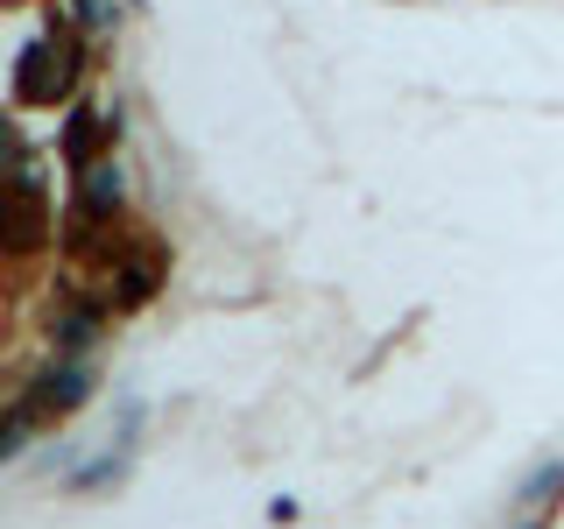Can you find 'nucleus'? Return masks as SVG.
Listing matches in <instances>:
<instances>
[{"instance_id": "nucleus-2", "label": "nucleus", "mask_w": 564, "mask_h": 529, "mask_svg": "<svg viewBox=\"0 0 564 529\" xmlns=\"http://www.w3.org/2000/svg\"><path fill=\"white\" fill-rule=\"evenodd\" d=\"M106 205H120V170H93V176H85V198H78V212H93V219H99Z\"/></svg>"}, {"instance_id": "nucleus-1", "label": "nucleus", "mask_w": 564, "mask_h": 529, "mask_svg": "<svg viewBox=\"0 0 564 529\" xmlns=\"http://www.w3.org/2000/svg\"><path fill=\"white\" fill-rule=\"evenodd\" d=\"M64 78H70V57L57 43H29L22 50V64H14V99H57L64 93Z\"/></svg>"}]
</instances>
